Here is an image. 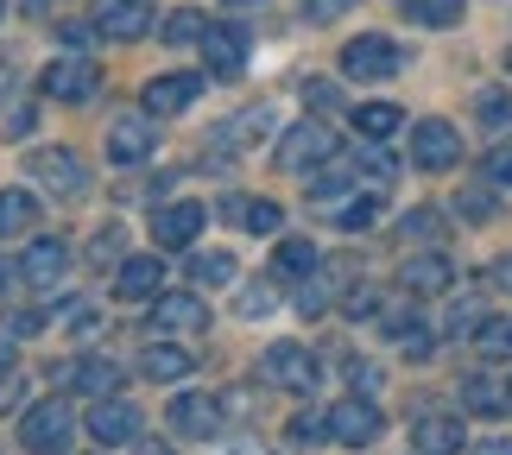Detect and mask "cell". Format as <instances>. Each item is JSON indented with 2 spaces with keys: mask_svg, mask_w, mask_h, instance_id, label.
<instances>
[{
  "mask_svg": "<svg viewBox=\"0 0 512 455\" xmlns=\"http://www.w3.org/2000/svg\"><path fill=\"white\" fill-rule=\"evenodd\" d=\"M481 171H487V184H512V146H494Z\"/></svg>",
  "mask_w": 512,
  "mask_h": 455,
  "instance_id": "cell-44",
  "label": "cell"
},
{
  "mask_svg": "<svg viewBox=\"0 0 512 455\" xmlns=\"http://www.w3.org/2000/svg\"><path fill=\"white\" fill-rule=\"evenodd\" d=\"M437 222H443V215H437V209H411L399 234H405V241H437V234H443Z\"/></svg>",
  "mask_w": 512,
  "mask_h": 455,
  "instance_id": "cell-40",
  "label": "cell"
},
{
  "mask_svg": "<svg viewBox=\"0 0 512 455\" xmlns=\"http://www.w3.org/2000/svg\"><path fill=\"white\" fill-rule=\"evenodd\" d=\"M456 215L462 222H494L500 215V184H462L456 190Z\"/></svg>",
  "mask_w": 512,
  "mask_h": 455,
  "instance_id": "cell-29",
  "label": "cell"
},
{
  "mask_svg": "<svg viewBox=\"0 0 512 455\" xmlns=\"http://www.w3.org/2000/svg\"><path fill=\"white\" fill-rule=\"evenodd\" d=\"M70 399H45L32 411H19V443H26L32 455H64L70 449Z\"/></svg>",
  "mask_w": 512,
  "mask_h": 455,
  "instance_id": "cell-1",
  "label": "cell"
},
{
  "mask_svg": "<svg viewBox=\"0 0 512 455\" xmlns=\"http://www.w3.org/2000/svg\"><path fill=\"white\" fill-rule=\"evenodd\" d=\"M405 13H411V26L443 32V26H456V19H462V0H405Z\"/></svg>",
  "mask_w": 512,
  "mask_h": 455,
  "instance_id": "cell-31",
  "label": "cell"
},
{
  "mask_svg": "<svg viewBox=\"0 0 512 455\" xmlns=\"http://www.w3.org/2000/svg\"><path fill=\"white\" fill-rule=\"evenodd\" d=\"M411 443H418V455H462V418H449V411H424L418 430H411Z\"/></svg>",
  "mask_w": 512,
  "mask_h": 455,
  "instance_id": "cell-20",
  "label": "cell"
},
{
  "mask_svg": "<svg viewBox=\"0 0 512 455\" xmlns=\"http://www.w3.org/2000/svg\"><path fill=\"white\" fill-rule=\"evenodd\" d=\"M462 405L475 418H500V411H512V386L494 380V373H475V380H462Z\"/></svg>",
  "mask_w": 512,
  "mask_h": 455,
  "instance_id": "cell-24",
  "label": "cell"
},
{
  "mask_svg": "<svg viewBox=\"0 0 512 455\" xmlns=\"http://www.w3.org/2000/svg\"><path fill=\"white\" fill-rule=\"evenodd\" d=\"M506 70H512V51H506Z\"/></svg>",
  "mask_w": 512,
  "mask_h": 455,
  "instance_id": "cell-56",
  "label": "cell"
},
{
  "mask_svg": "<svg viewBox=\"0 0 512 455\" xmlns=\"http://www.w3.org/2000/svg\"><path fill=\"white\" fill-rule=\"evenodd\" d=\"M348 373H354V392H361V399H367V392H373V386H380V373H373L367 361H348Z\"/></svg>",
  "mask_w": 512,
  "mask_h": 455,
  "instance_id": "cell-50",
  "label": "cell"
},
{
  "mask_svg": "<svg viewBox=\"0 0 512 455\" xmlns=\"http://www.w3.org/2000/svg\"><path fill=\"white\" fill-rule=\"evenodd\" d=\"M13 361H19V342H13V335H0V373H13Z\"/></svg>",
  "mask_w": 512,
  "mask_h": 455,
  "instance_id": "cell-51",
  "label": "cell"
},
{
  "mask_svg": "<svg viewBox=\"0 0 512 455\" xmlns=\"http://www.w3.org/2000/svg\"><path fill=\"white\" fill-rule=\"evenodd\" d=\"M196 95H203V76H190V70L152 76V83H146V114H184Z\"/></svg>",
  "mask_w": 512,
  "mask_h": 455,
  "instance_id": "cell-17",
  "label": "cell"
},
{
  "mask_svg": "<svg viewBox=\"0 0 512 455\" xmlns=\"http://www.w3.org/2000/svg\"><path fill=\"white\" fill-rule=\"evenodd\" d=\"M405 51L392 45V38H348L342 45V76L354 83H386V76H399Z\"/></svg>",
  "mask_w": 512,
  "mask_h": 455,
  "instance_id": "cell-5",
  "label": "cell"
},
{
  "mask_svg": "<svg viewBox=\"0 0 512 455\" xmlns=\"http://www.w3.org/2000/svg\"><path fill=\"white\" fill-rule=\"evenodd\" d=\"M190 279L196 285H234V260H228V253H196V260H190Z\"/></svg>",
  "mask_w": 512,
  "mask_h": 455,
  "instance_id": "cell-36",
  "label": "cell"
},
{
  "mask_svg": "<svg viewBox=\"0 0 512 455\" xmlns=\"http://www.w3.org/2000/svg\"><path fill=\"white\" fill-rule=\"evenodd\" d=\"M159 32H165V45H203L209 19L203 13H171V19H159Z\"/></svg>",
  "mask_w": 512,
  "mask_h": 455,
  "instance_id": "cell-35",
  "label": "cell"
},
{
  "mask_svg": "<svg viewBox=\"0 0 512 455\" xmlns=\"http://www.w3.org/2000/svg\"><path fill=\"white\" fill-rule=\"evenodd\" d=\"M260 373H266V386H279V392H317V380H323L317 354H310L304 342H272Z\"/></svg>",
  "mask_w": 512,
  "mask_h": 455,
  "instance_id": "cell-2",
  "label": "cell"
},
{
  "mask_svg": "<svg viewBox=\"0 0 512 455\" xmlns=\"http://www.w3.org/2000/svg\"><path fill=\"white\" fill-rule=\"evenodd\" d=\"M203 57H209L215 76H241V64H247V32L241 26H209L203 32Z\"/></svg>",
  "mask_w": 512,
  "mask_h": 455,
  "instance_id": "cell-21",
  "label": "cell"
},
{
  "mask_svg": "<svg viewBox=\"0 0 512 455\" xmlns=\"http://www.w3.org/2000/svg\"><path fill=\"white\" fill-rule=\"evenodd\" d=\"M0 13H7V0H0Z\"/></svg>",
  "mask_w": 512,
  "mask_h": 455,
  "instance_id": "cell-57",
  "label": "cell"
},
{
  "mask_svg": "<svg viewBox=\"0 0 512 455\" xmlns=\"http://www.w3.org/2000/svg\"><path fill=\"white\" fill-rule=\"evenodd\" d=\"M89 437L108 443V449L140 443V405H133V399H102V405L89 411Z\"/></svg>",
  "mask_w": 512,
  "mask_h": 455,
  "instance_id": "cell-13",
  "label": "cell"
},
{
  "mask_svg": "<svg viewBox=\"0 0 512 455\" xmlns=\"http://www.w3.org/2000/svg\"><path fill=\"white\" fill-rule=\"evenodd\" d=\"M317 266H323V253L310 241H279V253H272V279H310Z\"/></svg>",
  "mask_w": 512,
  "mask_h": 455,
  "instance_id": "cell-28",
  "label": "cell"
},
{
  "mask_svg": "<svg viewBox=\"0 0 512 455\" xmlns=\"http://www.w3.org/2000/svg\"><path fill=\"white\" fill-rule=\"evenodd\" d=\"M348 190H354V171L348 165H336V171H317V177H310V203H329V209H342L348 203Z\"/></svg>",
  "mask_w": 512,
  "mask_h": 455,
  "instance_id": "cell-32",
  "label": "cell"
},
{
  "mask_svg": "<svg viewBox=\"0 0 512 455\" xmlns=\"http://www.w3.org/2000/svg\"><path fill=\"white\" fill-rule=\"evenodd\" d=\"M234 7H260V0H234Z\"/></svg>",
  "mask_w": 512,
  "mask_h": 455,
  "instance_id": "cell-55",
  "label": "cell"
},
{
  "mask_svg": "<svg viewBox=\"0 0 512 455\" xmlns=\"http://www.w3.org/2000/svg\"><path fill=\"white\" fill-rule=\"evenodd\" d=\"M152 146H159V127H152L146 114H121V121L108 127V158L114 165H146Z\"/></svg>",
  "mask_w": 512,
  "mask_h": 455,
  "instance_id": "cell-14",
  "label": "cell"
},
{
  "mask_svg": "<svg viewBox=\"0 0 512 455\" xmlns=\"http://www.w3.org/2000/svg\"><path fill=\"white\" fill-rule=\"evenodd\" d=\"M32 127H38V114H32V102H13V108H7V140H26Z\"/></svg>",
  "mask_w": 512,
  "mask_h": 455,
  "instance_id": "cell-43",
  "label": "cell"
},
{
  "mask_svg": "<svg viewBox=\"0 0 512 455\" xmlns=\"http://www.w3.org/2000/svg\"><path fill=\"white\" fill-rule=\"evenodd\" d=\"M57 323H64L70 335H95V310H89L83 298H76V304H64V310H57Z\"/></svg>",
  "mask_w": 512,
  "mask_h": 455,
  "instance_id": "cell-41",
  "label": "cell"
},
{
  "mask_svg": "<svg viewBox=\"0 0 512 455\" xmlns=\"http://www.w3.org/2000/svg\"><path fill=\"white\" fill-rule=\"evenodd\" d=\"M411 158H418L424 171H456L462 165V133L449 121H418L411 127Z\"/></svg>",
  "mask_w": 512,
  "mask_h": 455,
  "instance_id": "cell-8",
  "label": "cell"
},
{
  "mask_svg": "<svg viewBox=\"0 0 512 455\" xmlns=\"http://www.w3.org/2000/svg\"><path fill=\"white\" fill-rule=\"evenodd\" d=\"M57 45H64V51H83V45H89V26H76V19H64V26H57Z\"/></svg>",
  "mask_w": 512,
  "mask_h": 455,
  "instance_id": "cell-48",
  "label": "cell"
},
{
  "mask_svg": "<svg viewBox=\"0 0 512 455\" xmlns=\"http://www.w3.org/2000/svg\"><path fill=\"white\" fill-rule=\"evenodd\" d=\"M367 310H380V291H373V285H354L348 291V316H367Z\"/></svg>",
  "mask_w": 512,
  "mask_h": 455,
  "instance_id": "cell-47",
  "label": "cell"
},
{
  "mask_svg": "<svg viewBox=\"0 0 512 455\" xmlns=\"http://www.w3.org/2000/svg\"><path fill=\"white\" fill-rule=\"evenodd\" d=\"M140 455H171V449L165 443H140Z\"/></svg>",
  "mask_w": 512,
  "mask_h": 455,
  "instance_id": "cell-54",
  "label": "cell"
},
{
  "mask_svg": "<svg viewBox=\"0 0 512 455\" xmlns=\"http://www.w3.org/2000/svg\"><path fill=\"white\" fill-rule=\"evenodd\" d=\"M102 38H146L159 19H152V0H95V19H89Z\"/></svg>",
  "mask_w": 512,
  "mask_h": 455,
  "instance_id": "cell-9",
  "label": "cell"
},
{
  "mask_svg": "<svg viewBox=\"0 0 512 455\" xmlns=\"http://www.w3.org/2000/svg\"><path fill=\"white\" fill-rule=\"evenodd\" d=\"M405 127V114L392 108V102H367V108H354V133H361L367 146H380V140H392V133Z\"/></svg>",
  "mask_w": 512,
  "mask_h": 455,
  "instance_id": "cell-26",
  "label": "cell"
},
{
  "mask_svg": "<svg viewBox=\"0 0 512 455\" xmlns=\"http://www.w3.org/2000/svg\"><path fill=\"white\" fill-rule=\"evenodd\" d=\"M373 215H380V190H373V196H348V203L336 209V222L348 234H361V228H373Z\"/></svg>",
  "mask_w": 512,
  "mask_h": 455,
  "instance_id": "cell-37",
  "label": "cell"
},
{
  "mask_svg": "<svg viewBox=\"0 0 512 455\" xmlns=\"http://www.w3.org/2000/svg\"><path fill=\"white\" fill-rule=\"evenodd\" d=\"M95 89H102V70H95L89 57H57V64L45 70V95H51V102H70V108H83Z\"/></svg>",
  "mask_w": 512,
  "mask_h": 455,
  "instance_id": "cell-10",
  "label": "cell"
},
{
  "mask_svg": "<svg viewBox=\"0 0 512 455\" xmlns=\"http://www.w3.org/2000/svg\"><path fill=\"white\" fill-rule=\"evenodd\" d=\"M399 279H405V291H411V298H443V291L456 285V266H449L443 253H418V260H405V272H399Z\"/></svg>",
  "mask_w": 512,
  "mask_h": 455,
  "instance_id": "cell-19",
  "label": "cell"
},
{
  "mask_svg": "<svg viewBox=\"0 0 512 455\" xmlns=\"http://www.w3.org/2000/svg\"><path fill=\"white\" fill-rule=\"evenodd\" d=\"M64 380H70L76 392H89V399H114L121 367H114V361H76V367H64Z\"/></svg>",
  "mask_w": 512,
  "mask_h": 455,
  "instance_id": "cell-27",
  "label": "cell"
},
{
  "mask_svg": "<svg viewBox=\"0 0 512 455\" xmlns=\"http://www.w3.org/2000/svg\"><path fill=\"white\" fill-rule=\"evenodd\" d=\"M159 291H165V266L159 260L140 253V260L114 266V298H121V304H146V298H159Z\"/></svg>",
  "mask_w": 512,
  "mask_h": 455,
  "instance_id": "cell-16",
  "label": "cell"
},
{
  "mask_svg": "<svg viewBox=\"0 0 512 455\" xmlns=\"http://www.w3.org/2000/svg\"><path fill=\"white\" fill-rule=\"evenodd\" d=\"M475 455H512V443H481Z\"/></svg>",
  "mask_w": 512,
  "mask_h": 455,
  "instance_id": "cell-53",
  "label": "cell"
},
{
  "mask_svg": "<svg viewBox=\"0 0 512 455\" xmlns=\"http://www.w3.org/2000/svg\"><path fill=\"white\" fill-rule=\"evenodd\" d=\"M165 424L177 430V437H190V443H209L215 430L228 424V411H222V399H209V392H177Z\"/></svg>",
  "mask_w": 512,
  "mask_h": 455,
  "instance_id": "cell-6",
  "label": "cell"
},
{
  "mask_svg": "<svg viewBox=\"0 0 512 455\" xmlns=\"http://www.w3.org/2000/svg\"><path fill=\"white\" fill-rule=\"evenodd\" d=\"M272 158H279V171H291V177H298V171H317V165H329V158H336V127L298 121V127L279 140V152H272Z\"/></svg>",
  "mask_w": 512,
  "mask_h": 455,
  "instance_id": "cell-3",
  "label": "cell"
},
{
  "mask_svg": "<svg viewBox=\"0 0 512 455\" xmlns=\"http://www.w3.org/2000/svg\"><path fill=\"white\" fill-rule=\"evenodd\" d=\"M152 329H165V335H203L209 329V304L190 298V291H159V298H152Z\"/></svg>",
  "mask_w": 512,
  "mask_h": 455,
  "instance_id": "cell-12",
  "label": "cell"
},
{
  "mask_svg": "<svg viewBox=\"0 0 512 455\" xmlns=\"http://www.w3.org/2000/svg\"><path fill=\"white\" fill-rule=\"evenodd\" d=\"M272 304H279V285H272V279H253L241 298H234V310H241V316H266Z\"/></svg>",
  "mask_w": 512,
  "mask_h": 455,
  "instance_id": "cell-39",
  "label": "cell"
},
{
  "mask_svg": "<svg viewBox=\"0 0 512 455\" xmlns=\"http://www.w3.org/2000/svg\"><path fill=\"white\" fill-rule=\"evenodd\" d=\"M272 127H279V114H272V102H253V108H241V114H234V121H222V127H215V146H222V152H247V146H260Z\"/></svg>",
  "mask_w": 512,
  "mask_h": 455,
  "instance_id": "cell-15",
  "label": "cell"
},
{
  "mask_svg": "<svg viewBox=\"0 0 512 455\" xmlns=\"http://www.w3.org/2000/svg\"><path fill=\"white\" fill-rule=\"evenodd\" d=\"M19 279L38 285V291L64 285V279H70V247H64V241H51V234H38V241L19 253Z\"/></svg>",
  "mask_w": 512,
  "mask_h": 455,
  "instance_id": "cell-11",
  "label": "cell"
},
{
  "mask_svg": "<svg viewBox=\"0 0 512 455\" xmlns=\"http://www.w3.org/2000/svg\"><path fill=\"white\" fill-rule=\"evenodd\" d=\"M336 285H342V279H329V266H317L310 279H298V310H304V316H323L329 298H336Z\"/></svg>",
  "mask_w": 512,
  "mask_h": 455,
  "instance_id": "cell-33",
  "label": "cell"
},
{
  "mask_svg": "<svg viewBox=\"0 0 512 455\" xmlns=\"http://www.w3.org/2000/svg\"><path fill=\"white\" fill-rule=\"evenodd\" d=\"M468 342H475L481 361H512V316H481L468 329Z\"/></svg>",
  "mask_w": 512,
  "mask_h": 455,
  "instance_id": "cell-25",
  "label": "cell"
},
{
  "mask_svg": "<svg viewBox=\"0 0 512 455\" xmlns=\"http://www.w3.org/2000/svg\"><path fill=\"white\" fill-rule=\"evenodd\" d=\"M222 215H228V222H241L247 234H279L285 228V209L266 203V196H222Z\"/></svg>",
  "mask_w": 512,
  "mask_h": 455,
  "instance_id": "cell-22",
  "label": "cell"
},
{
  "mask_svg": "<svg viewBox=\"0 0 512 455\" xmlns=\"http://www.w3.org/2000/svg\"><path fill=\"white\" fill-rule=\"evenodd\" d=\"M494 285H506V291H512V253H506V260L494 266Z\"/></svg>",
  "mask_w": 512,
  "mask_h": 455,
  "instance_id": "cell-52",
  "label": "cell"
},
{
  "mask_svg": "<svg viewBox=\"0 0 512 455\" xmlns=\"http://www.w3.org/2000/svg\"><path fill=\"white\" fill-rule=\"evenodd\" d=\"M26 177H38V190H51V196H83L89 190V165L76 152H64V146H45V152H32L26 158Z\"/></svg>",
  "mask_w": 512,
  "mask_h": 455,
  "instance_id": "cell-4",
  "label": "cell"
},
{
  "mask_svg": "<svg viewBox=\"0 0 512 455\" xmlns=\"http://www.w3.org/2000/svg\"><path fill=\"white\" fill-rule=\"evenodd\" d=\"M203 234V203H165L152 215V241L159 247H190Z\"/></svg>",
  "mask_w": 512,
  "mask_h": 455,
  "instance_id": "cell-18",
  "label": "cell"
},
{
  "mask_svg": "<svg viewBox=\"0 0 512 455\" xmlns=\"http://www.w3.org/2000/svg\"><path fill=\"white\" fill-rule=\"evenodd\" d=\"M354 7V0H304V19H317V26H329V19H342Z\"/></svg>",
  "mask_w": 512,
  "mask_h": 455,
  "instance_id": "cell-45",
  "label": "cell"
},
{
  "mask_svg": "<svg viewBox=\"0 0 512 455\" xmlns=\"http://www.w3.org/2000/svg\"><path fill=\"white\" fill-rule=\"evenodd\" d=\"M285 437H291V449H317V443L329 437V418H317V411H298V418L285 424Z\"/></svg>",
  "mask_w": 512,
  "mask_h": 455,
  "instance_id": "cell-38",
  "label": "cell"
},
{
  "mask_svg": "<svg viewBox=\"0 0 512 455\" xmlns=\"http://www.w3.org/2000/svg\"><path fill=\"white\" fill-rule=\"evenodd\" d=\"M304 102L317 108V114H336L342 108V89L336 83H304Z\"/></svg>",
  "mask_w": 512,
  "mask_h": 455,
  "instance_id": "cell-42",
  "label": "cell"
},
{
  "mask_svg": "<svg viewBox=\"0 0 512 455\" xmlns=\"http://www.w3.org/2000/svg\"><path fill=\"white\" fill-rule=\"evenodd\" d=\"M475 121H481L487 133H512V95H506V89H481V95H475Z\"/></svg>",
  "mask_w": 512,
  "mask_h": 455,
  "instance_id": "cell-34",
  "label": "cell"
},
{
  "mask_svg": "<svg viewBox=\"0 0 512 455\" xmlns=\"http://www.w3.org/2000/svg\"><path fill=\"white\" fill-rule=\"evenodd\" d=\"M190 367H196V354L190 348H177V342H152L146 354H140V373L146 380H190Z\"/></svg>",
  "mask_w": 512,
  "mask_h": 455,
  "instance_id": "cell-23",
  "label": "cell"
},
{
  "mask_svg": "<svg viewBox=\"0 0 512 455\" xmlns=\"http://www.w3.org/2000/svg\"><path fill=\"white\" fill-rule=\"evenodd\" d=\"M19 399H26V380H13V373H0V411H13Z\"/></svg>",
  "mask_w": 512,
  "mask_h": 455,
  "instance_id": "cell-49",
  "label": "cell"
},
{
  "mask_svg": "<svg viewBox=\"0 0 512 455\" xmlns=\"http://www.w3.org/2000/svg\"><path fill=\"white\" fill-rule=\"evenodd\" d=\"M38 228V196L32 190H0V234Z\"/></svg>",
  "mask_w": 512,
  "mask_h": 455,
  "instance_id": "cell-30",
  "label": "cell"
},
{
  "mask_svg": "<svg viewBox=\"0 0 512 455\" xmlns=\"http://www.w3.org/2000/svg\"><path fill=\"white\" fill-rule=\"evenodd\" d=\"M7 335H13V342H26V335H45V316H38V310H19L13 323H7Z\"/></svg>",
  "mask_w": 512,
  "mask_h": 455,
  "instance_id": "cell-46",
  "label": "cell"
},
{
  "mask_svg": "<svg viewBox=\"0 0 512 455\" xmlns=\"http://www.w3.org/2000/svg\"><path fill=\"white\" fill-rule=\"evenodd\" d=\"M380 405L373 399H361V392H354V399H342L336 411H329V437H336L342 449H367L373 437H380Z\"/></svg>",
  "mask_w": 512,
  "mask_h": 455,
  "instance_id": "cell-7",
  "label": "cell"
}]
</instances>
